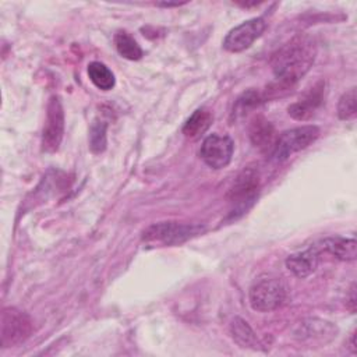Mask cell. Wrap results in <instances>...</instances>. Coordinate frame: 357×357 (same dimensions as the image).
Instances as JSON below:
<instances>
[{"mask_svg":"<svg viewBox=\"0 0 357 357\" xmlns=\"http://www.w3.org/2000/svg\"><path fill=\"white\" fill-rule=\"evenodd\" d=\"M114 46L119 54L127 60H139L142 57V49L138 42L126 31H119L114 35Z\"/></svg>","mask_w":357,"mask_h":357,"instance_id":"cell-19","label":"cell"},{"mask_svg":"<svg viewBox=\"0 0 357 357\" xmlns=\"http://www.w3.org/2000/svg\"><path fill=\"white\" fill-rule=\"evenodd\" d=\"M337 329L333 324L322 319H307L304 321L300 328L294 332L296 337L300 342H321V343H328L332 339L336 337Z\"/></svg>","mask_w":357,"mask_h":357,"instance_id":"cell-11","label":"cell"},{"mask_svg":"<svg viewBox=\"0 0 357 357\" xmlns=\"http://www.w3.org/2000/svg\"><path fill=\"white\" fill-rule=\"evenodd\" d=\"M234 142L229 135L211 134L201 145L199 155L204 163L212 169L226 167L233 156Z\"/></svg>","mask_w":357,"mask_h":357,"instance_id":"cell-9","label":"cell"},{"mask_svg":"<svg viewBox=\"0 0 357 357\" xmlns=\"http://www.w3.org/2000/svg\"><path fill=\"white\" fill-rule=\"evenodd\" d=\"M205 231L199 223L183 222H159L146 227L142 233V241L152 247L180 245Z\"/></svg>","mask_w":357,"mask_h":357,"instance_id":"cell-2","label":"cell"},{"mask_svg":"<svg viewBox=\"0 0 357 357\" xmlns=\"http://www.w3.org/2000/svg\"><path fill=\"white\" fill-rule=\"evenodd\" d=\"M64 137V109L57 95L50 96L46 107V120L42 130V151L56 152Z\"/></svg>","mask_w":357,"mask_h":357,"instance_id":"cell-7","label":"cell"},{"mask_svg":"<svg viewBox=\"0 0 357 357\" xmlns=\"http://www.w3.org/2000/svg\"><path fill=\"white\" fill-rule=\"evenodd\" d=\"M269 98H268V93L266 92H261V91H257V89H248L245 92H243L236 103H234V107H233V117L237 119L240 116H244L247 114L250 110L258 107L261 103L266 102Z\"/></svg>","mask_w":357,"mask_h":357,"instance_id":"cell-18","label":"cell"},{"mask_svg":"<svg viewBox=\"0 0 357 357\" xmlns=\"http://www.w3.org/2000/svg\"><path fill=\"white\" fill-rule=\"evenodd\" d=\"M356 332H353L351 335H350V350H351V353H357V349H356Z\"/></svg>","mask_w":357,"mask_h":357,"instance_id":"cell-23","label":"cell"},{"mask_svg":"<svg viewBox=\"0 0 357 357\" xmlns=\"http://www.w3.org/2000/svg\"><path fill=\"white\" fill-rule=\"evenodd\" d=\"M86 73H88L91 82L100 91H110L116 85L114 74L106 64H103L100 61L89 63Z\"/></svg>","mask_w":357,"mask_h":357,"instance_id":"cell-17","label":"cell"},{"mask_svg":"<svg viewBox=\"0 0 357 357\" xmlns=\"http://www.w3.org/2000/svg\"><path fill=\"white\" fill-rule=\"evenodd\" d=\"M248 132H250L248 134L250 139L255 148H258L262 152H269V153L272 152L273 145L278 139V135H276V130L271 121H268L262 116H257L251 121Z\"/></svg>","mask_w":357,"mask_h":357,"instance_id":"cell-13","label":"cell"},{"mask_svg":"<svg viewBox=\"0 0 357 357\" xmlns=\"http://www.w3.org/2000/svg\"><path fill=\"white\" fill-rule=\"evenodd\" d=\"M107 123L95 119L89 127V148L93 153H102L107 145Z\"/></svg>","mask_w":357,"mask_h":357,"instance_id":"cell-20","label":"cell"},{"mask_svg":"<svg viewBox=\"0 0 357 357\" xmlns=\"http://www.w3.org/2000/svg\"><path fill=\"white\" fill-rule=\"evenodd\" d=\"M356 303H357V298H356V283L353 282L350 289H349V293L346 296V308L354 314L356 312Z\"/></svg>","mask_w":357,"mask_h":357,"instance_id":"cell-22","label":"cell"},{"mask_svg":"<svg viewBox=\"0 0 357 357\" xmlns=\"http://www.w3.org/2000/svg\"><path fill=\"white\" fill-rule=\"evenodd\" d=\"M319 137V128L312 124L294 127L283 131L278 135L272 152L269 153L273 162H283L289 159L293 153L305 149Z\"/></svg>","mask_w":357,"mask_h":357,"instance_id":"cell-5","label":"cell"},{"mask_svg":"<svg viewBox=\"0 0 357 357\" xmlns=\"http://www.w3.org/2000/svg\"><path fill=\"white\" fill-rule=\"evenodd\" d=\"M319 252H328L340 261H354L357 243L353 237H326L315 244Z\"/></svg>","mask_w":357,"mask_h":357,"instance_id":"cell-14","label":"cell"},{"mask_svg":"<svg viewBox=\"0 0 357 357\" xmlns=\"http://www.w3.org/2000/svg\"><path fill=\"white\" fill-rule=\"evenodd\" d=\"M319 250L314 245L308 247L307 250L304 251H298V252H294V254H290L284 264H286V268L297 278L300 279H304L307 276H310L311 273L315 272V269L318 268V264H319Z\"/></svg>","mask_w":357,"mask_h":357,"instance_id":"cell-12","label":"cell"},{"mask_svg":"<svg viewBox=\"0 0 357 357\" xmlns=\"http://www.w3.org/2000/svg\"><path fill=\"white\" fill-rule=\"evenodd\" d=\"M248 300L255 311L269 312L278 310L287 300V286L278 276L262 275L251 284Z\"/></svg>","mask_w":357,"mask_h":357,"instance_id":"cell-4","label":"cell"},{"mask_svg":"<svg viewBox=\"0 0 357 357\" xmlns=\"http://www.w3.org/2000/svg\"><path fill=\"white\" fill-rule=\"evenodd\" d=\"M213 116L208 109H197L184 123L183 126V134L187 138H198L199 135H202L209 126L212 124Z\"/></svg>","mask_w":357,"mask_h":357,"instance_id":"cell-16","label":"cell"},{"mask_svg":"<svg viewBox=\"0 0 357 357\" xmlns=\"http://www.w3.org/2000/svg\"><path fill=\"white\" fill-rule=\"evenodd\" d=\"M317 57V43L308 35H297L282 45L271 59L272 71L282 91L297 84L312 67Z\"/></svg>","mask_w":357,"mask_h":357,"instance_id":"cell-1","label":"cell"},{"mask_svg":"<svg viewBox=\"0 0 357 357\" xmlns=\"http://www.w3.org/2000/svg\"><path fill=\"white\" fill-rule=\"evenodd\" d=\"M357 113V100H356V88L346 91L337 102V116L340 120H351Z\"/></svg>","mask_w":357,"mask_h":357,"instance_id":"cell-21","label":"cell"},{"mask_svg":"<svg viewBox=\"0 0 357 357\" xmlns=\"http://www.w3.org/2000/svg\"><path fill=\"white\" fill-rule=\"evenodd\" d=\"M266 29V21L262 17H255L241 22L229 31L223 39V47L227 52L238 53L248 49Z\"/></svg>","mask_w":357,"mask_h":357,"instance_id":"cell-8","label":"cell"},{"mask_svg":"<svg viewBox=\"0 0 357 357\" xmlns=\"http://www.w3.org/2000/svg\"><path fill=\"white\" fill-rule=\"evenodd\" d=\"M261 183L259 173L255 167H244L227 192V201L230 204V218H238L245 213L257 201Z\"/></svg>","mask_w":357,"mask_h":357,"instance_id":"cell-3","label":"cell"},{"mask_svg":"<svg viewBox=\"0 0 357 357\" xmlns=\"http://www.w3.org/2000/svg\"><path fill=\"white\" fill-rule=\"evenodd\" d=\"M325 102V81L319 79L314 85H311L297 102L291 103L287 107V113L300 121H305L314 116V113L322 106Z\"/></svg>","mask_w":357,"mask_h":357,"instance_id":"cell-10","label":"cell"},{"mask_svg":"<svg viewBox=\"0 0 357 357\" xmlns=\"http://www.w3.org/2000/svg\"><path fill=\"white\" fill-rule=\"evenodd\" d=\"M230 335L233 340L243 349H257L259 346L258 337L250 324L240 317H236L230 322Z\"/></svg>","mask_w":357,"mask_h":357,"instance_id":"cell-15","label":"cell"},{"mask_svg":"<svg viewBox=\"0 0 357 357\" xmlns=\"http://www.w3.org/2000/svg\"><path fill=\"white\" fill-rule=\"evenodd\" d=\"M0 328L3 347H15L24 343L33 331L29 315L15 307H7L3 310Z\"/></svg>","mask_w":357,"mask_h":357,"instance_id":"cell-6","label":"cell"}]
</instances>
